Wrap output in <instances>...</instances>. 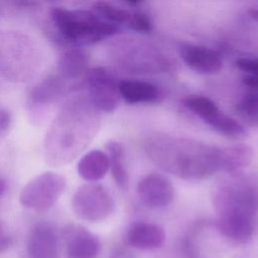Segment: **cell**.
<instances>
[{"label": "cell", "instance_id": "1", "mask_svg": "<svg viewBox=\"0 0 258 258\" xmlns=\"http://www.w3.org/2000/svg\"><path fill=\"white\" fill-rule=\"evenodd\" d=\"M219 147L172 136H155L146 142L149 158L178 177L204 179L220 170Z\"/></svg>", "mask_w": 258, "mask_h": 258}, {"label": "cell", "instance_id": "2", "mask_svg": "<svg viewBox=\"0 0 258 258\" xmlns=\"http://www.w3.org/2000/svg\"><path fill=\"white\" fill-rule=\"evenodd\" d=\"M214 204L218 215V228L228 239L246 242L255 228L258 196L255 187L245 180L223 185L215 195Z\"/></svg>", "mask_w": 258, "mask_h": 258}, {"label": "cell", "instance_id": "3", "mask_svg": "<svg viewBox=\"0 0 258 258\" xmlns=\"http://www.w3.org/2000/svg\"><path fill=\"white\" fill-rule=\"evenodd\" d=\"M84 109L80 102L72 101L55 117L45 139L46 158L50 162H69L90 139Z\"/></svg>", "mask_w": 258, "mask_h": 258}, {"label": "cell", "instance_id": "4", "mask_svg": "<svg viewBox=\"0 0 258 258\" xmlns=\"http://www.w3.org/2000/svg\"><path fill=\"white\" fill-rule=\"evenodd\" d=\"M52 22L67 41L77 44H93L118 32V27L97 13L88 10L54 8L50 12Z\"/></svg>", "mask_w": 258, "mask_h": 258}, {"label": "cell", "instance_id": "5", "mask_svg": "<svg viewBox=\"0 0 258 258\" xmlns=\"http://www.w3.org/2000/svg\"><path fill=\"white\" fill-rule=\"evenodd\" d=\"M66 187V178L56 172L46 171L32 178L21 189L19 201L23 207L42 213L49 210Z\"/></svg>", "mask_w": 258, "mask_h": 258}, {"label": "cell", "instance_id": "6", "mask_svg": "<svg viewBox=\"0 0 258 258\" xmlns=\"http://www.w3.org/2000/svg\"><path fill=\"white\" fill-rule=\"evenodd\" d=\"M72 208L78 218L88 222H100L113 213L115 202L104 185L90 182L75 191Z\"/></svg>", "mask_w": 258, "mask_h": 258}, {"label": "cell", "instance_id": "7", "mask_svg": "<svg viewBox=\"0 0 258 258\" xmlns=\"http://www.w3.org/2000/svg\"><path fill=\"white\" fill-rule=\"evenodd\" d=\"M85 80L92 105L103 112L115 111L121 96L118 85L110 75L103 68H94L88 70Z\"/></svg>", "mask_w": 258, "mask_h": 258}, {"label": "cell", "instance_id": "8", "mask_svg": "<svg viewBox=\"0 0 258 258\" xmlns=\"http://www.w3.org/2000/svg\"><path fill=\"white\" fill-rule=\"evenodd\" d=\"M136 192L141 203L149 209L167 207L174 198V187L171 181L165 175L155 172L139 180Z\"/></svg>", "mask_w": 258, "mask_h": 258}, {"label": "cell", "instance_id": "9", "mask_svg": "<svg viewBox=\"0 0 258 258\" xmlns=\"http://www.w3.org/2000/svg\"><path fill=\"white\" fill-rule=\"evenodd\" d=\"M66 253L69 258H97L101 251L99 238L79 225H70L63 231Z\"/></svg>", "mask_w": 258, "mask_h": 258}, {"label": "cell", "instance_id": "10", "mask_svg": "<svg viewBox=\"0 0 258 258\" xmlns=\"http://www.w3.org/2000/svg\"><path fill=\"white\" fill-rule=\"evenodd\" d=\"M29 258H56L57 235L54 228L46 222L35 224L27 238Z\"/></svg>", "mask_w": 258, "mask_h": 258}, {"label": "cell", "instance_id": "11", "mask_svg": "<svg viewBox=\"0 0 258 258\" xmlns=\"http://www.w3.org/2000/svg\"><path fill=\"white\" fill-rule=\"evenodd\" d=\"M180 54L184 63L199 74L214 75L223 68L220 53L206 46L186 45L181 49Z\"/></svg>", "mask_w": 258, "mask_h": 258}, {"label": "cell", "instance_id": "12", "mask_svg": "<svg viewBox=\"0 0 258 258\" xmlns=\"http://www.w3.org/2000/svg\"><path fill=\"white\" fill-rule=\"evenodd\" d=\"M128 244L139 250H154L160 248L165 241L164 230L152 223L136 222L127 231Z\"/></svg>", "mask_w": 258, "mask_h": 258}, {"label": "cell", "instance_id": "13", "mask_svg": "<svg viewBox=\"0 0 258 258\" xmlns=\"http://www.w3.org/2000/svg\"><path fill=\"white\" fill-rule=\"evenodd\" d=\"M253 150L248 144H235L220 149V170L232 175L241 173L252 161Z\"/></svg>", "mask_w": 258, "mask_h": 258}, {"label": "cell", "instance_id": "14", "mask_svg": "<svg viewBox=\"0 0 258 258\" xmlns=\"http://www.w3.org/2000/svg\"><path fill=\"white\" fill-rule=\"evenodd\" d=\"M67 91V81L59 75L50 76L37 84L30 92L32 106H46L59 100Z\"/></svg>", "mask_w": 258, "mask_h": 258}, {"label": "cell", "instance_id": "15", "mask_svg": "<svg viewBox=\"0 0 258 258\" xmlns=\"http://www.w3.org/2000/svg\"><path fill=\"white\" fill-rule=\"evenodd\" d=\"M121 98L128 104L153 103L159 98V91L151 83L140 80H124L118 84Z\"/></svg>", "mask_w": 258, "mask_h": 258}, {"label": "cell", "instance_id": "16", "mask_svg": "<svg viewBox=\"0 0 258 258\" xmlns=\"http://www.w3.org/2000/svg\"><path fill=\"white\" fill-rule=\"evenodd\" d=\"M108 170V155L104 151L98 149L86 153L78 163V172L80 176L89 182H95L102 179Z\"/></svg>", "mask_w": 258, "mask_h": 258}, {"label": "cell", "instance_id": "17", "mask_svg": "<svg viewBox=\"0 0 258 258\" xmlns=\"http://www.w3.org/2000/svg\"><path fill=\"white\" fill-rule=\"evenodd\" d=\"M88 55L81 49H70L58 60V75L67 82L80 79L88 72Z\"/></svg>", "mask_w": 258, "mask_h": 258}, {"label": "cell", "instance_id": "18", "mask_svg": "<svg viewBox=\"0 0 258 258\" xmlns=\"http://www.w3.org/2000/svg\"><path fill=\"white\" fill-rule=\"evenodd\" d=\"M107 155L109 158V168L115 182L123 189L128 187L129 175L124 164V148L118 141H109L106 144Z\"/></svg>", "mask_w": 258, "mask_h": 258}, {"label": "cell", "instance_id": "19", "mask_svg": "<svg viewBox=\"0 0 258 258\" xmlns=\"http://www.w3.org/2000/svg\"><path fill=\"white\" fill-rule=\"evenodd\" d=\"M183 103L189 111L206 123L221 111L213 100L201 95H190L184 99Z\"/></svg>", "mask_w": 258, "mask_h": 258}, {"label": "cell", "instance_id": "20", "mask_svg": "<svg viewBox=\"0 0 258 258\" xmlns=\"http://www.w3.org/2000/svg\"><path fill=\"white\" fill-rule=\"evenodd\" d=\"M208 124L216 131L229 137H240L245 134L244 126L222 111L211 119Z\"/></svg>", "mask_w": 258, "mask_h": 258}, {"label": "cell", "instance_id": "21", "mask_svg": "<svg viewBox=\"0 0 258 258\" xmlns=\"http://www.w3.org/2000/svg\"><path fill=\"white\" fill-rule=\"evenodd\" d=\"M95 12L103 19L113 24H126L129 21L131 13L105 1H98L94 5Z\"/></svg>", "mask_w": 258, "mask_h": 258}, {"label": "cell", "instance_id": "22", "mask_svg": "<svg viewBox=\"0 0 258 258\" xmlns=\"http://www.w3.org/2000/svg\"><path fill=\"white\" fill-rule=\"evenodd\" d=\"M236 67L247 73L243 83L254 91H258V58H239L236 60Z\"/></svg>", "mask_w": 258, "mask_h": 258}, {"label": "cell", "instance_id": "23", "mask_svg": "<svg viewBox=\"0 0 258 258\" xmlns=\"http://www.w3.org/2000/svg\"><path fill=\"white\" fill-rule=\"evenodd\" d=\"M237 109L251 118H258V91L248 93L237 105Z\"/></svg>", "mask_w": 258, "mask_h": 258}, {"label": "cell", "instance_id": "24", "mask_svg": "<svg viewBox=\"0 0 258 258\" xmlns=\"http://www.w3.org/2000/svg\"><path fill=\"white\" fill-rule=\"evenodd\" d=\"M127 24L132 30L140 33H149L152 30V22L150 18L141 12L131 14Z\"/></svg>", "mask_w": 258, "mask_h": 258}, {"label": "cell", "instance_id": "25", "mask_svg": "<svg viewBox=\"0 0 258 258\" xmlns=\"http://www.w3.org/2000/svg\"><path fill=\"white\" fill-rule=\"evenodd\" d=\"M12 244V238L8 234L5 225L0 221V254L5 252Z\"/></svg>", "mask_w": 258, "mask_h": 258}, {"label": "cell", "instance_id": "26", "mask_svg": "<svg viewBox=\"0 0 258 258\" xmlns=\"http://www.w3.org/2000/svg\"><path fill=\"white\" fill-rule=\"evenodd\" d=\"M10 124H11L10 113L6 109L0 107V137L7 132V130L10 127Z\"/></svg>", "mask_w": 258, "mask_h": 258}, {"label": "cell", "instance_id": "27", "mask_svg": "<svg viewBox=\"0 0 258 258\" xmlns=\"http://www.w3.org/2000/svg\"><path fill=\"white\" fill-rule=\"evenodd\" d=\"M248 14L249 16L258 23V9H255V8H251L248 10Z\"/></svg>", "mask_w": 258, "mask_h": 258}, {"label": "cell", "instance_id": "28", "mask_svg": "<svg viewBox=\"0 0 258 258\" xmlns=\"http://www.w3.org/2000/svg\"><path fill=\"white\" fill-rule=\"evenodd\" d=\"M5 188H6V184H5V181L0 178V197L3 195V192L5 191Z\"/></svg>", "mask_w": 258, "mask_h": 258}, {"label": "cell", "instance_id": "29", "mask_svg": "<svg viewBox=\"0 0 258 258\" xmlns=\"http://www.w3.org/2000/svg\"><path fill=\"white\" fill-rule=\"evenodd\" d=\"M127 3L129 4H133V5H136V4H139L141 2H143L144 0H125Z\"/></svg>", "mask_w": 258, "mask_h": 258}]
</instances>
